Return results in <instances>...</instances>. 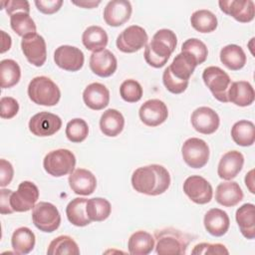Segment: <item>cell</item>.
I'll list each match as a JSON object with an SVG mask.
<instances>
[{"label":"cell","instance_id":"cell-1","mask_svg":"<svg viewBox=\"0 0 255 255\" xmlns=\"http://www.w3.org/2000/svg\"><path fill=\"white\" fill-rule=\"evenodd\" d=\"M132 188L138 193L159 195L170 185L168 170L160 164H149L136 168L131 175Z\"/></svg>","mask_w":255,"mask_h":255},{"label":"cell","instance_id":"cell-2","mask_svg":"<svg viewBox=\"0 0 255 255\" xmlns=\"http://www.w3.org/2000/svg\"><path fill=\"white\" fill-rule=\"evenodd\" d=\"M176 44L177 38L173 31L169 29L156 31L151 41L145 46L143 55L145 62L153 68L163 67L174 52Z\"/></svg>","mask_w":255,"mask_h":255},{"label":"cell","instance_id":"cell-3","mask_svg":"<svg viewBox=\"0 0 255 255\" xmlns=\"http://www.w3.org/2000/svg\"><path fill=\"white\" fill-rule=\"evenodd\" d=\"M193 239L185 232L173 227L154 231V247L159 255H183Z\"/></svg>","mask_w":255,"mask_h":255},{"label":"cell","instance_id":"cell-4","mask_svg":"<svg viewBox=\"0 0 255 255\" xmlns=\"http://www.w3.org/2000/svg\"><path fill=\"white\" fill-rule=\"evenodd\" d=\"M27 92L29 99L39 106H55L61 98V92L58 86L50 78L45 76L32 79L28 85Z\"/></svg>","mask_w":255,"mask_h":255},{"label":"cell","instance_id":"cell-5","mask_svg":"<svg viewBox=\"0 0 255 255\" xmlns=\"http://www.w3.org/2000/svg\"><path fill=\"white\" fill-rule=\"evenodd\" d=\"M76 165L75 154L66 148H59L48 152L43 160V166L47 173L55 177H61L71 173Z\"/></svg>","mask_w":255,"mask_h":255},{"label":"cell","instance_id":"cell-6","mask_svg":"<svg viewBox=\"0 0 255 255\" xmlns=\"http://www.w3.org/2000/svg\"><path fill=\"white\" fill-rule=\"evenodd\" d=\"M202 80L216 100L228 103L227 93L232 82L225 71L216 66H209L204 69Z\"/></svg>","mask_w":255,"mask_h":255},{"label":"cell","instance_id":"cell-7","mask_svg":"<svg viewBox=\"0 0 255 255\" xmlns=\"http://www.w3.org/2000/svg\"><path fill=\"white\" fill-rule=\"evenodd\" d=\"M34 225L43 232H54L61 224V215L58 208L50 203L41 201L37 203L32 211Z\"/></svg>","mask_w":255,"mask_h":255},{"label":"cell","instance_id":"cell-8","mask_svg":"<svg viewBox=\"0 0 255 255\" xmlns=\"http://www.w3.org/2000/svg\"><path fill=\"white\" fill-rule=\"evenodd\" d=\"M181 153L185 163L192 168L203 167L209 159V146L201 138H187L182 146Z\"/></svg>","mask_w":255,"mask_h":255},{"label":"cell","instance_id":"cell-9","mask_svg":"<svg viewBox=\"0 0 255 255\" xmlns=\"http://www.w3.org/2000/svg\"><path fill=\"white\" fill-rule=\"evenodd\" d=\"M39 199V189L31 181H22L10 197V204L14 212H26L34 208Z\"/></svg>","mask_w":255,"mask_h":255},{"label":"cell","instance_id":"cell-10","mask_svg":"<svg viewBox=\"0 0 255 255\" xmlns=\"http://www.w3.org/2000/svg\"><path fill=\"white\" fill-rule=\"evenodd\" d=\"M147 40L148 36L142 27L131 25L119 34L116 44L124 53H134L146 46Z\"/></svg>","mask_w":255,"mask_h":255},{"label":"cell","instance_id":"cell-11","mask_svg":"<svg viewBox=\"0 0 255 255\" xmlns=\"http://www.w3.org/2000/svg\"><path fill=\"white\" fill-rule=\"evenodd\" d=\"M21 49L30 64L41 67L47 59V46L44 38L37 34H30L22 38Z\"/></svg>","mask_w":255,"mask_h":255},{"label":"cell","instance_id":"cell-12","mask_svg":"<svg viewBox=\"0 0 255 255\" xmlns=\"http://www.w3.org/2000/svg\"><path fill=\"white\" fill-rule=\"evenodd\" d=\"M183 191L188 198L197 204L210 202L213 195L211 184L200 175H191L184 180Z\"/></svg>","mask_w":255,"mask_h":255},{"label":"cell","instance_id":"cell-13","mask_svg":"<svg viewBox=\"0 0 255 255\" xmlns=\"http://www.w3.org/2000/svg\"><path fill=\"white\" fill-rule=\"evenodd\" d=\"M61 118L49 112H40L34 115L29 121V129L37 136L53 135L61 128Z\"/></svg>","mask_w":255,"mask_h":255},{"label":"cell","instance_id":"cell-14","mask_svg":"<svg viewBox=\"0 0 255 255\" xmlns=\"http://www.w3.org/2000/svg\"><path fill=\"white\" fill-rule=\"evenodd\" d=\"M55 64L69 72H77L82 69L85 61L84 53L77 47L70 45H62L55 50Z\"/></svg>","mask_w":255,"mask_h":255},{"label":"cell","instance_id":"cell-15","mask_svg":"<svg viewBox=\"0 0 255 255\" xmlns=\"http://www.w3.org/2000/svg\"><path fill=\"white\" fill-rule=\"evenodd\" d=\"M140 121L147 127H157L163 124L168 117L166 105L158 100L151 99L144 102L138 111Z\"/></svg>","mask_w":255,"mask_h":255},{"label":"cell","instance_id":"cell-16","mask_svg":"<svg viewBox=\"0 0 255 255\" xmlns=\"http://www.w3.org/2000/svg\"><path fill=\"white\" fill-rule=\"evenodd\" d=\"M193 128L203 134H211L217 130L220 124L218 114L209 107H199L191 114Z\"/></svg>","mask_w":255,"mask_h":255},{"label":"cell","instance_id":"cell-17","mask_svg":"<svg viewBox=\"0 0 255 255\" xmlns=\"http://www.w3.org/2000/svg\"><path fill=\"white\" fill-rule=\"evenodd\" d=\"M218 5L223 13L238 22L248 23L254 19L255 6L252 0H220Z\"/></svg>","mask_w":255,"mask_h":255},{"label":"cell","instance_id":"cell-18","mask_svg":"<svg viewBox=\"0 0 255 255\" xmlns=\"http://www.w3.org/2000/svg\"><path fill=\"white\" fill-rule=\"evenodd\" d=\"M131 4L127 0H112L104 9V20L112 27H119L128 22L131 15Z\"/></svg>","mask_w":255,"mask_h":255},{"label":"cell","instance_id":"cell-19","mask_svg":"<svg viewBox=\"0 0 255 255\" xmlns=\"http://www.w3.org/2000/svg\"><path fill=\"white\" fill-rule=\"evenodd\" d=\"M118 68L116 56L107 49L92 53L90 57V69L99 77L107 78L112 76Z\"/></svg>","mask_w":255,"mask_h":255},{"label":"cell","instance_id":"cell-20","mask_svg":"<svg viewBox=\"0 0 255 255\" xmlns=\"http://www.w3.org/2000/svg\"><path fill=\"white\" fill-rule=\"evenodd\" d=\"M69 185L78 195H90L97 187L96 176L88 169L77 168L69 175Z\"/></svg>","mask_w":255,"mask_h":255},{"label":"cell","instance_id":"cell-21","mask_svg":"<svg viewBox=\"0 0 255 255\" xmlns=\"http://www.w3.org/2000/svg\"><path fill=\"white\" fill-rule=\"evenodd\" d=\"M244 164V156L238 150H230L222 155L217 167V174L221 179L231 180L237 176Z\"/></svg>","mask_w":255,"mask_h":255},{"label":"cell","instance_id":"cell-22","mask_svg":"<svg viewBox=\"0 0 255 255\" xmlns=\"http://www.w3.org/2000/svg\"><path fill=\"white\" fill-rule=\"evenodd\" d=\"M83 100L88 108L94 111H100L109 105L110 91L101 83H92L84 90Z\"/></svg>","mask_w":255,"mask_h":255},{"label":"cell","instance_id":"cell-23","mask_svg":"<svg viewBox=\"0 0 255 255\" xmlns=\"http://www.w3.org/2000/svg\"><path fill=\"white\" fill-rule=\"evenodd\" d=\"M206 231L216 237L223 236L229 229L230 219L225 211L219 208L209 209L203 218Z\"/></svg>","mask_w":255,"mask_h":255},{"label":"cell","instance_id":"cell-24","mask_svg":"<svg viewBox=\"0 0 255 255\" xmlns=\"http://www.w3.org/2000/svg\"><path fill=\"white\" fill-rule=\"evenodd\" d=\"M243 199V191L236 181H225L217 185L215 200L222 206L232 207Z\"/></svg>","mask_w":255,"mask_h":255},{"label":"cell","instance_id":"cell-25","mask_svg":"<svg viewBox=\"0 0 255 255\" xmlns=\"http://www.w3.org/2000/svg\"><path fill=\"white\" fill-rule=\"evenodd\" d=\"M227 98L228 102H231L238 107H247L252 105L254 102V89L247 81L233 82L229 87Z\"/></svg>","mask_w":255,"mask_h":255},{"label":"cell","instance_id":"cell-26","mask_svg":"<svg viewBox=\"0 0 255 255\" xmlns=\"http://www.w3.org/2000/svg\"><path fill=\"white\" fill-rule=\"evenodd\" d=\"M196 66L198 64L191 55L186 52H180L174 57L168 69L175 78L182 81H189Z\"/></svg>","mask_w":255,"mask_h":255},{"label":"cell","instance_id":"cell-27","mask_svg":"<svg viewBox=\"0 0 255 255\" xmlns=\"http://www.w3.org/2000/svg\"><path fill=\"white\" fill-rule=\"evenodd\" d=\"M236 222L240 232L247 239L255 237V206L252 203H244L241 205L235 214Z\"/></svg>","mask_w":255,"mask_h":255},{"label":"cell","instance_id":"cell-28","mask_svg":"<svg viewBox=\"0 0 255 255\" xmlns=\"http://www.w3.org/2000/svg\"><path fill=\"white\" fill-rule=\"evenodd\" d=\"M125 127V118L121 112L115 109H109L103 113L100 119L101 131L107 136L119 135Z\"/></svg>","mask_w":255,"mask_h":255},{"label":"cell","instance_id":"cell-29","mask_svg":"<svg viewBox=\"0 0 255 255\" xmlns=\"http://www.w3.org/2000/svg\"><path fill=\"white\" fill-rule=\"evenodd\" d=\"M154 244V238L150 233L138 230L130 235L128 241V249L132 255H147L153 250Z\"/></svg>","mask_w":255,"mask_h":255},{"label":"cell","instance_id":"cell-30","mask_svg":"<svg viewBox=\"0 0 255 255\" xmlns=\"http://www.w3.org/2000/svg\"><path fill=\"white\" fill-rule=\"evenodd\" d=\"M108 34L100 26H89L82 35V42L84 46L94 52H100L104 50L108 45Z\"/></svg>","mask_w":255,"mask_h":255},{"label":"cell","instance_id":"cell-31","mask_svg":"<svg viewBox=\"0 0 255 255\" xmlns=\"http://www.w3.org/2000/svg\"><path fill=\"white\" fill-rule=\"evenodd\" d=\"M220 61L229 70L238 71L246 64V55L243 49L235 44H229L220 51Z\"/></svg>","mask_w":255,"mask_h":255},{"label":"cell","instance_id":"cell-32","mask_svg":"<svg viewBox=\"0 0 255 255\" xmlns=\"http://www.w3.org/2000/svg\"><path fill=\"white\" fill-rule=\"evenodd\" d=\"M87 198L77 197L68 203L66 207V215L73 225L84 227L92 222L87 214Z\"/></svg>","mask_w":255,"mask_h":255},{"label":"cell","instance_id":"cell-33","mask_svg":"<svg viewBox=\"0 0 255 255\" xmlns=\"http://www.w3.org/2000/svg\"><path fill=\"white\" fill-rule=\"evenodd\" d=\"M231 137L240 146H251L255 141V126L252 122L241 120L231 128Z\"/></svg>","mask_w":255,"mask_h":255},{"label":"cell","instance_id":"cell-34","mask_svg":"<svg viewBox=\"0 0 255 255\" xmlns=\"http://www.w3.org/2000/svg\"><path fill=\"white\" fill-rule=\"evenodd\" d=\"M35 242V234L28 227H19L12 234L11 245L16 254L30 253L34 249Z\"/></svg>","mask_w":255,"mask_h":255},{"label":"cell","instance_id":"cell-35","mask_svg":"<svg viewBox=\"0 0 255 255\" xmlns=\"http://www.w3.org/2000/svg\"><path fill=\"white\" fill-rule=\"evenodd\" d=\"M21 78V69L18 63L12 59L0 62V85L2 89L12 88L17 85Z\"/></svg>","mask_w":255,"mask_h":255},{"label":"cell","instance_id":"cell-36","mask_svg":"<svg viewBox=\"0 0 255 255\" xmlns=\"http://www.w3.org/2000/svg\"><path fill=\"white\" fill-rule=\"evenodd\" d=\"M191 26L200 33H210L217 28V18L209 10L200 9L194 11L190 17Z\"/></svg>","mask_w":255,"mask_h":255},{"label":"cell","instance_id":"cell-37","mask_svg":"<svg viewBox=\"0 0 255 255\" xmlns=\"http://www.w3.org/2000/svg\"><path fill=\"white\" fill-rule=\"evenodd\" d=\"M47 253L49 255H79L80 249L72 237L68 235H61L50 242Z\"/></svg>","mask_w":255,"mask_h":255},{"label":"cell","instance_id":"cell-38","mask_svg":"<svg viewBox=\"0 0 255 255\" xmlns=\"http://www.w3.org/2000/svg\"><path fill=\"white\" fill-rule=\"evenodd\" d=\"M86 209L91 221H104L110 216L112 206L106 198L94 197L88 199Z\"/></svg>","mask_w":255,"mask_h":255},{"label":"cell","instance_id":"cell-39","mask_svg":"<svg viewBox=\"0 0 255 255\" xmlns=\"http://www.w3.org/2000/svg\"><path fill=\"white\" fill-rule=\"evenodd\" d=\"M10 26L12 30L21 37L34 34L37 30L34 20L25 12H16L12 14L10 16Z\"/></svg>","mask_w":255,"mask_h":255},{"label":"cell","instance_id":"cell-40","mask_svg":"<svg viewBox=\"0 0 255 255\" xmlns=\"http://www.w3.org/2000/svg\"><path fill=\"white\" fill-rule=\"evenodd\" d=\"M89 133V127L83 119H73L66 126V136L72 142L84 141Z\"/></svg>","mask_w":255,"mask_h":255},{"label":"cell","instance_id":"cell-41","mask_svg":"<svg viewBox=\"0 0 255 255\" xmlns=\"http://www.w3.org/2000/svg\"><path fill=\"white\" fill-rule=\"evenodd\" d=\"M181 52H186L191 55L196 60L198 65L204 63L208 55L206 45L197 38H190L183 42L181 46Z\"/></svg>","mask_w":255,"mask_h":255},{"label":"cell","instance_id":"cell-42","mask_svg":"<svg viewBox=\"0 0 255 255\" xmlns=\"http://www.w3.org/2000/svg\"><path fill=\"white\" fill-rule=\"evenodd\" d=\"M142 88L140 84L132 79L126 80L120 87V95L122 99L128 103H136L142 97Z\"/></svg>","mask_w":255,"mask_h":255},{"label":"cell","instance_id":"cell-43","mask_svg":"<svg viewBox=\"0 0 255 255\" xmlns=\"http://www.w3.org/2000/svg\"><path fill=\"white\" fill-rule=\"evenodd\" d=\"M162 82L167 91L172 94H181L188 87L189 81H182L175 78L169 71L168 67L165 68L162 74Z\"/></svg>","mask_w":255,"mask_h":255},{"label":"cell","instance_id":"cell-44","mask_svg":"<svg viewBox=\"0 0 255 255\" xmlns=\"http://www.w3.org/2000/svg\"><path fill=\"white\" fill-rule=\"evenodd\" d=\"M192 254H198V255H227L229 254V251L225 247V245L220 243H206L202 242L194 246V248L191 251Z\"/></svg>","mask_w":255,"mask_h":255},{"label":"cell","instance_id":"cell-45","mask_svg":"<svg viewBox=\"0 0 255 255\" xmlns=\"http://www.w3.org/2000/svg\"><path fill=\"white\" fill-rule=\"evenodd\" d=\"M1 104V112L0 117L2 119L10 120L14 118L19 111L18 102L12 97H2L0 100Z\"/></svg>","mask_w":255,"mask_h":255},{"label":"cell","instance_id":"cell-46","mask_svg":"<svg viewBox=\"0 0 255 255\" xmlns=\"http://www.w3.org/2000/svg\"><path fill=\"white\" fill-rule=\"evenodd\" d=\"M2 9H5L7 14L11 16L16 12H30V5L29 2L26 0H8V1H1Z\"/></svg>","mask_w":255,"mask_h":255},{"label":"cell","instance_id":"cell-47","mask_svg":"<svg viewBox=\"0 0 255 255\" xmlns=\"http://www.w3.org/2000/svg\"><path fill=\"white\" fill-rule=\"evenodd\" d=\"M37 9L43 14H54L60 10L63 5L62 0H36Z\"/></svg>","mask_w":255,"mask_h":255},{"label":"cell","instance_id":"cell-48","mask_svg":"<svg viewBox=\"0 0 255 255\" xmlns=\"http://www.w3.org/2000/svg\"><path fill=\"white\" fill-rule=\"evenodd\" d=\"M14 175V169L12 164L4 158L0 159V186L3 188L8 185Z\"/></svg>","mask_w":255,"mask_h":255},{"label":"cell","instance_id":"cell-49","mask_svg":"<svg viewBox=\"0 0 255 255\" xmlns=\"http://www.w3.org/2000/svg\"><path fill=\"white\" fill-rule=\"evenodd\" d=\"M11 189L2 188L0 190V212L1 214H10L13 213V209L10 204V197L12 194Z\"/></svg>","mask_w":255,"mask_h":255},{"label":"cell","instance_id":"cell-50","mask_svg":"<svg viewBox=\"0 0 255 255\" xmlns=\"http://www.w3.org/2000/svg\"><path fill=\"white\" fill-rule=\"evenodd\" d=\"M1 37H2V47H1V53H5L6 51H8L10 48H11V44H12V41H11V37L10 35H8L5 31H1Z\"/></svg>","mask_w":255,"mask_h":255},{"label":"cell","instance_id":"cell-51","mask_svg":"<svg viewBox=\"0 0 255 255\" xmlns=\"http://www.w3.org/2000/svg\"><path fill=\"white\" fill-rule=\"evenodd\" d=\"M72 3L74 5L83 7V8H88V9H92L94 7H97L99 4H101V1H87V0H83V1H72Z\"/></svg>","mask_w":255,"mask_h":255},{"label":"cell","instance_id":"cell-52","mask_svg":"<svg viewBox=\"0 0 255 255\" xmlns=\"http://www.w3.org/2000/svg\"><path fill=\"white\" fill-rule=\"evenodd\" d=\"M245 184L251 193H255L254 189V169H251L245 176Z\"/></svg>","mask_w":255,"mask_h":255}]
</instances>
